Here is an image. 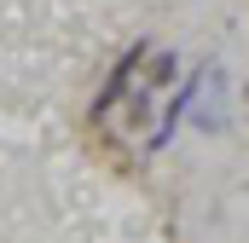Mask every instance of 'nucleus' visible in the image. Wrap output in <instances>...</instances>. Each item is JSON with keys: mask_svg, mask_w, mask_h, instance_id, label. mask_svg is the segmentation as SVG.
Segmentation results:
<instances>
[{"mask_svg": "<svg viewBox=\"0 0 249 243\" xmlns=\"http://www.w3.org/2000/svg\"><path fill=\"white\" fill-rule=\"evenodd\" d=\"M174 75H180V58H174V52H162V58L151 64V81H157V87H162V81H174Z\"/></svg>", "mask_w": 249, "mask_h": 243, "instance_id": "2", "label": "nucleus"}, {"mask_svg": "<svg viewBox=\"0 0 249 243\" xmlns=\"http://www.w3.org/2000/svg\"><path fill=\"white\" fill-rule=\"evenodd\" d=\"M145 52H151L145 41H133V47H127V52H122V64L110 69V81H105V93H99V104H93V110H110V104H116V93H122V87H127V75L139 69V58H145Z\"/></svg>", "mask_w": 249, "mask_h": 243, "instance_id": "1", "label": "nucleus"}]
</instances>
